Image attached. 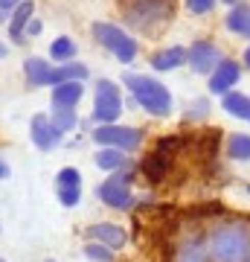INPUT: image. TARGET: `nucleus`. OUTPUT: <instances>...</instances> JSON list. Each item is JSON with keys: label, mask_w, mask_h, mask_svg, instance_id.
<instances>
[{"label": "nucleus", "mask_w": 250, "mask_h": 262, "mask_svg": "<svg viewBox=\"0 0 250 262\" xmlns=\"http://www.w3.org/2000/svg\"><path fill=\"white\" fill-rule=\"evenodd\" d=\"M210 262H250V219H221L204 233Z\"/></svg>", "instance_id": "obj_1"}, {"label": "nucleus", "mask_w": 250, "mask_h": 262, "mask_svg": "<svg viewBox=\"0 0 250 262\" xmlns=\"http://www.w3.org/2000/svg\"><path fill=\"white\" fill-rule=\"evenodd\" d=\"M125 88L131 91V96L137 99L140 108H146L154 117H166L172 111V94L166 91V84L157 79H148V76H137L128 73L125 76Z\"/></svg>", "instance_id": "obj_2"}, {"label": "nucleus", "mask_w": 250, "mask_h": 262, "mask_svg": "<svg viewBox=\"0 0 250 262\" xmlns=\"http://www.w3.org/2000/svg\"><path fill=\"white\" fill-rule=\"evenodd\" d=\"M120 6L131 27L143 29V32H151V29L163 27L172 18L175 0H120Z\"/></svg>", "instance_id": "obj_3"}, {"label": "nucleus", "mask_w": 250, "mask_h": 262, "mask_svg": "<svg viewBox=\"0 0 250 262\" xmlns=\"http://www.w3.org/2000/svg\"><path fill=\"white\" fill-rule=\"evenodd\" d=\"M93 38H96L105 50H111L122 64H131V61L137 58V41H134L125 29L113 27V24H93Z\"/></svg>", "instance_id": "obj_4"}, {"label": "nucleus", "mask_w": 250, "mask_h": 262, "mask_svg": "<svg viewBox=\"0 0 250 262\" xmlns=\"http://www.w3.org/2000/svg\"><path fill=\"white\" fill-rule=\"evenodd\" d=\"M131 178H134L131 169H125V172L117 169L113 178H108L105 184L96 187V195L102 198L105 204H111L113 210H131V207H134V195H131V189H128Z\"/></svg>", "instance_id": "obj_5"}, {"label": "nucleus", "mask_w": 250, "mask_h": 262, "mask_svg": "<svg viewBox=\"0 0 250 262\" xmlns=\"http://www.w3.org/2000/svg\"><path fill=\"white\" fill-rule=\"evenodd\" d=\"M122 114V96L120 88L111 79H102L96 84V99H93V120H99V125H108Z\"/></svg>", "instance_id": "obj_6"}, {"label": "nucleus", "mask_w": 250, "mask_h": 262, "mask_svg": "<svg viewBox=\"0 0 250 262\" xmlns=\"http://www.w3.org/2000/svg\"><path fill=\"white\" fill-rule=\"evenodd\" d=\"M93 140L99 143V146H113V149H122V151H134L143 143V131L108 122V125H99V128L93 131Z\"/></svg>", "instance_id": "obj_7"}, {"label": "nucleus", "mask_w": 250, "mask_h": 262, "mask_svg": "<svg viewBox=\"0 0 250 262\" xmlns=\"http://www.w3.org/2000/svg\"><path fill=\"white\" fill-rule=\"evenodd\" d=\"M180 146V137H166V140L157 143V149L151 151L146 160H143V172H146L148 181H163L169 172V163H172V151Z\"/></svg>", "instance_id": "obj_8"}, {"label": "nucleus", "mask_w": 250, "mask_h": 262, "mask_svg": "<svg viewBox=\"0 0 250 262\" xmlns=\"http://www.w3.org/2000/svg\"><path fill=\"white\" fill-rule=\"evenodd\" d=\"M221 61V53L213 41H195L192 47L186 50V64L192 67L195 73H213Z\"/></svg>", "instance_id": "obj_9"}, {"label": "nucleus", "mask_w": 250, "mask_h": 262, "mask_svg": "<svg viewBox=\"0 0 250 262\" xmlns=\"http://www.w3.org/2000/svg\"><path fill=\"white\" fill-rule=\"evenodd\" d=\"M56 192H58V201L64 207H76L79 198H82V175L79 169L67 166L56 175Z\"/></svg>", "instance_id": "obj_10"}, {"label": "nucleus", "mask_w": 250, "mask_h": 262, "mask_svg": "<svg viewBox=\"0 0 250 262\" xmlns=\"http://www.w3.org/2000/svg\"><path fill=\"white\" fill-rule=\"evenodd\" d=\"M29 134H32V143H35L38 149H56L58 143H61V131L53 125V120L47 117V114H35L32 122H29Z\"/></svg>", "instance_id": "obj_11"}, {"label": "nucleus", "mask_w": 250, "mask_h": 262, "mask_svg": "<svg viewBox=\"0 0 250 262\" xmlns=\"http://www.w3.org/2000/svg\"><path fill=\"white\" fill-rule=\"evenodd\" d=\"M241 76V67L239 61H218V67L213 70V76H210V91L213 94H230L233 84L239 82Z\"/></svg>", "instance_id": "obj_12"}, {"label": "nucleus", "mask_w": 250, "mask_h": 262, "mask_svg": "<svg viewBox=\"0 0 250 262\" xmlns=\"http://www.w3.org/2000/svg\"><path fill=\"white\" fill-rule=\"evenodd\" d=\"M172 262H210L201 236H184L180 242L172 248Z\"/></svg>", "instance_id": "obj_13"}, {"label": "nucleus", "mask_w": 250, "mask_h": 262, "mask_svg": "<svg viewBox=\"0 0 250 262\" xmlns=\"http://www.w3.org/2000/svg\"><path fill=\"white\" fill-rule=\"evenodd\" d=\"M84 236H87L90 242H99V245H105V248H111V251H117V248L125 245V230H122L120 225H108V222L90 225L84 230Z\"/></svg>", "instance_id": "obj_14"}, {"label": "nucleus", "mask_w": 250, "mask_h": 262, "mask_svg": "<svg viewBox=\"0 0 250 262\" xmlns=\"http://www.w3.org/2000/svg\"><path fill=\"white\" fill-rule=\"evenodd\" d=\"M35 15V6H32V0H24L18 3L15 9H12V18H9V38L15 44H24V32H27L29 20Z\"/></svg>", "instance_id": "obj_15"}, {"label": "nucleus", "mask_w": 250, "mask_h": 262, "mask_svg": "<svg viewBox=\"0 0 250 262\" xmlns=\"http://www.w3.org/2000/svg\"><path fill=\"white\" fill-rule=\"evenodd\" d=\"M24 76H27L29 88H44V84H50V79H53V67L47 64L44 58H27L24 61Z\"/></svg>", "instance_id": "obj_16"}, {"label": "nucleus", "mask_w": 250, "mask_h": 262, "mask_svg": "<svg viewBox=\"0 0 250 262\" xmlns=\"http://www.w3.org/2000/svg\"><path fill=\"white\" fill-rule=\"evenodd\" d=\"M82 94H84L82 82L56 84V88H53V105H56V108H73V105H79Z\"/></svg>", "instance_id": "obj_17"}, {"label": "nucleus", "mask_w": 250, "mask_h": 262, "mask_svg": "<svg viewBox=\"0 0 250 262\" xmlns=\"http://www.w3.org/2000/svg\"><path fill=\"white\" fill-rule=\"evenodd\" d=\"M186 61V50L184 47H169V50H160V53H154L151 56V67L154 70H175V67H180Z\"/></svg>", "instance_id": "obj_18"}, {"label": "nucleus", "mask_w": 250, "mask_h": 262, "mask_svg": "<svg viewBox=\"0 0 250 262\" xmlns=\"http://www.w3.org/2000/svg\"><path fill=\"white\" fill-rule=\"evenodd\" d=\"M82 79H87V67L79 64V61H67V64H61V67H53L50 84L56 88V84H64V82H82Z\"/></svg>", "instance_id": "obj_19"}, {"label": "nucleus", "mask_w": 250, "mask_h": 262, "mask_svg": "<svg viewBox=\"0 0 250 262\" xmlns=\"http://www.w3.org/2000/svg\"><path fill=\"white\" fill-rule=\"evenodd\" d=\"M227 29L250 41V6H244V3L233 6L230 15H227Z\"/></svg>", "instance_id": "obj_20"}, {"label": "nucleus", "mask_w": 250, "mask_h": 262, "mask_svg": "<svg viewBox=\"0 0 250 262\" xmlns=\"http://www.w3.org/2000/svg\"><path fill=\"white\" fill-rule=\"evenodd\" d=\"M221 108L230 114V117H239V120H247V122H250V96L230 91V94H224Z\"/></svg>", "instance_id": "obj_21"}, {"label": "nucleus", "mask_w": 250, "mask_h": 262, "mask_svg": "<svg viewBox=\"0 0 250 262\" xmlns=\"http://www.w3.org/2000/svg\"><path fill=\"white\" fill-rule=\"evenodd\" d=\"M96 166L99 169H108V172H117V169H122V163H125V151L122 149H113V146H102V149L96 151Z\"/></svg>", "instance_id": "obj_22"}, {"label": "nucleus", "mask_w": 250, "mask_h": 262, "mask_svg": "<svg viewBox=\"0 0 250 262\" xmlns=\"http://www.w3.org/2000/svg\"><path fill=\"white\" fill-rule=\"evenodd\" d=\"M227 155L233 160H250V134H233L227 140Z\"/></svg>", "instance_id": "obj_23"}, {"label": "nucleus", "mask_w": 250, "mask_h": 262, "mask_svg": "<svg viewBox=\"0 0 250 262\" xmlns=\"http://www.w3.org/2000/svg\"><path fill=\"white\" fill-rule=\"evenodd\" d=\"M50 56L56 58V61H70V58L76 56V44H73V38H56L53 44H50Z\"/></svg>", "instance_id": "obj_24"}, {"label": "nucleus", "mask_w": 250, "mask_h": 262, "mask_svg": "<svg viewBox=\"0 0 250 262\" xmlns=\"http://www.w3.org/2000/svg\"><path fill=\"white\" fill-rule=\"evenodd\" d=\"M53 108H56V105H53ZM50 120H53V125H56L61 134L70 131V128H76V111H73V108H56Z\"/></svg>", "instance_id": "obj_25"}, {"label": "nucleus", "mask_w": 250, "mask_h": 262, "mask_svg": "<svg viewBox=\"0 0 250 262\" xmlns=\"http://www.w3.org/2000/svg\"><path fill=\"white\" fill-rule=\"evenodd\" d=\"M84 253H87L90 259H96V262H111L113 259V251L111 248H105V245H99V242H87Z\"/></svg>", "instance_id": "obj_26"}, {"label": "nucleus", "mask_w": 250, "mask_h": 262, "mask_svg": "<svg viewBox=\"0 0 250 262\" xmlns=\"http://www.w3.org/2000/svg\"><path fill=\"white\" fill-rule=\"evenodd\" d=\"M215 0H186V9L192 12V15H207V12H213Z\"/></svg>", "instance_id": "obj_27"}, {"label": "nucleus", "mask_w": 250, "mask_h": 262, "mask_svg": "<svg viewBox=\"0 0 250 262\" xmlns=\"http://www.w3.org/2000/svg\"><path fill=\"white\" fill-rule=\"evenodd\" d=\"M18 3H24V0H0V9L6 12V9H15Z\"/></svg>", "instance_id": "obj_28"}, {"label": "nucleus", "mask_w": 250, "mask_h": 262, "mask_svg": "<svg viewBox=\"0 0 250 262\" xmlns=\"http://www.w3.org/2000/svg\"><path fill=\"white\" fill-rule=\"evenodd\" d=\"M27 32H29V35H38V32H41V20H29Z\"/></svg>", "instance_id": "obj_29"}, {"label": "nucleus", "mask_w": 250, "mask_h": 262, "mask_svg": "<svg viewBox=\"0 0 250 262\" xmlns=\"http://www.w3.org/2000/svg\"><path fill=\"white\" fill-rule=\"evenodd\" d=\"M6 175H9V166H6V163L0 160V178H6Z\"/></svg>", "instance_id": "obj_30"}, {"label": "nucleus", "mask_w": 250, "mask_h": 262, "mask_svg": "<svg viewBox=\"0 0 250 262\" xmlns=\"http://www.w3.org/2000/svg\"><path fill=\"white\" fill-rule=\"evenodd\" d=\"M244 64H247V67H250V47H247V50H244Z\"/></svg>", "instance_id": "obj_31"}, {"label": "nucleus", "mask_w": 250, "mask_h": 262, "mask_svg": "<svg viewBox=\"0 0 250 262\" xmlns=\"http://www.w3.org/2000/svg\"><path fill=\"white\" fill-rule=\"evenodd\" d=\"M6 56V44H3V41H0V58Z\"/></svg>", "instance_id": "obj_32"}, {"label": "nucleus", "mask_w": 250, "mask_h": 262, "mask_svg": "<svg viewBox=\"0 0 250 262\" xmlns=\"http://www.w3.org/2000/svg\"><path fill=\"white\" fill-rule=\"evenodd\" d=\"M224 3H230V6H239L241 0H224Z\"/></svg>", "instance_id": "obj_33"}, {"label": "nucleus", "mask_w": 250, "mask_h": 262, "mask_svg": "<svg viewBox=\"0 0 250 262\" xmlns=\"http://www.w3.org/2000/svg\"><path fill=\"white\" fill-rule=\"evenodd\" d=\"M0 24H3V9H0Z\"/></svg>", "instance_id": "obj_34"}, {"label": "nucleus", "mask_w": 250, "mask_h": 262, "mask_svg": "<svg viewBox=\"0 0 250 262\" xmlns=\"http://www.w3.org/2000/svg\"><path fill=\"white\" fill-rule=\"evenodd\" d=\"M247 192H250V187H247Z\"/></svg>", "instance_id": "obj_35"}, {"label": "nucleus", "mask_w": 250, "mask_h": 262, "mask_svg": "<svg viewBox=\"0 0 250 262\" xmlns=\"http://www.w3.org/2000/svg\"><path fill=\"white\" fill-rule=\"evenodd\" d=\"M0 262H3V259H0Z\"/></svg>", "instance_id": "obj_36"}]
</instances>
